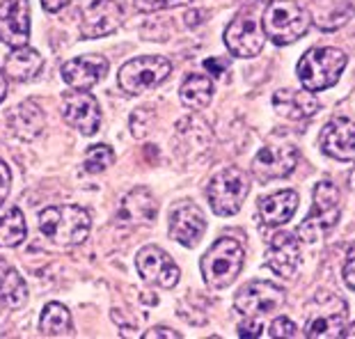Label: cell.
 I'll list each match as a JSON object with an SVG mask.
<instances>
[{
  "label": "cell",
  "mask_w": 355,
  "mask_h": 339,
  "mask_svg": "<svg viewBox=\"0 0 355 339\" xmlns=\"http://www.w3.org/2000/svg\"><path fill=\"white\" fill-rule=\"evenodd\" d=\"M89 229H92L89 214L76 205L49 207L40 214V232L55 245H80L89 236Z\"/></svg>",
  "instance_id": "6da1fadb"
},
{
  "label": "cell",
  "mask_w": 355,
  "mask_h": 339,
  "mask_svg": "<svg viewBox=\"0 0 355 339\" xmlns=\"http://www.w3.org/2000/svg\"><path fill=\"white\" fill-rule=\"evenodd\" d=\"M346 64H349V58H346L344 51L332 46H319V49H309L298 60L296 73L305 89H309V92H321V89L337 85Z\"/></svg>",
  "instance_id": "7a4b0ae2"
},
{
  "label": "cell",
  "mask_w": 355,
  "mask_h": 339,
  "mask_svg": "<svg viewBox=\"0 0 355 339\" xmlns=\"http://www.w3.org/2000/svg\"><path fill=\"white\" fill-rule=\"evenodd\" d=\"M349 305L330 291H319L307 305V321L303 335L307 339H339L346 333Z\"/></svg>",
  "instance_id": "3957f363"
},
{
  "label": "cell",
  "mask_w": 355,
  "mask_h": 339,
  "mask_svg": "<svg viewBox=\"0 0 355 339\" xmlns=\"http://www.w3.org/2000/svg\"><path fill=\"white\" fill-rule=\"evenodd\" d=\"M309 26L312 17L305 7H300L296 0H273L263 12V35L277 46H289L298 42Z\"/></svg>",
  "instance_id": "277c9868"
},
{
  "label": "cell",
  "mask_w": 355,
  "mask_h": 339,
  "mask_svg": "<svg viewBox=\"0 0 355 339\" xmlns=\"http://www.w3.org/2000/svg\"><path fill=\"white\" fill-rule=\"evenodd\" d=\"M245 261V250L236 238H218L200 261L202 277L211 289H225L236 280Z\"/></svg>",
  "instance_id": "5b68a950"
},
{
  "label": "cell",
  "mask_w": 355,
  "mask_h": 339,
  "mask_svg": "<svg viewBox=\"0 0 355 339\" xmlns=\"http://www.w3.org/2000/svg\"><path fill=\"white\" fill-rule=\"evenodd\" d=\"M312 198H314V207L296 229V236L300 241H305V243L321 241L332 227H335L339 216H342V198H339V191L335 184L319 182L314 186Z\"/></svg>",
  "instance_id": "8992f818"
},
{
  "label": "cell",
  "mask_w": 355,
  "mask_h": 339,
  "mask_svg": "<svg viewBox=\"0 0 355 339\" xmlns=\"http://www.w3.org/2000/svg\"><path fill=\"white\" fill-rule=\"evenodd\" d=\"M250 193V179L241 168H225L209 182L207 198L216 216H236Z\"/></svg>",
  "instance_id": "52a82bcc"
},
{
  "label": "cell",
  "mask_w": 355,
  "mask_h": 339,
  "mask_svg": "<svg viewBox=\"0 0 355 339\" xmlns=\"http://www.w3.org/2000/svg\"><path fill=\"white\" fill-rule=\"evenodd\" d=\"M172 73L170 60L161 55H142L133 58L119 69V87L128 94H142L147 89L158 87Z\"/></svg>",
  "instance_id": "ba28073f"
},
{
  "label": "cell",
  "mask_w": 355,
  "mask_h": 339,
  "mask_svg": "<svg viewBox=\"0 0 355 339\" xmlns=\"http://www.w3.org/2000/svg\"><path fill=\"white\" fill-rule=\"evenodd\" d=\"M284 289L268 280H252L234 296V307L243 316H266L284 305Z\"/></svg>",
  "instance_id": "9c48e42d"
},
{
  "label": "cell",
  "mask_w": 355,
  "mask_h": 339,
  "mask_svg": "<svg viewBox=\"0 0 355 339\" xmlns=\"http://www.w3.org/2000/svg\"><path fill=\"white\" fill-rule=\"evenodd\" d=\"M298 163V149L289 142H270L263 145L257 156L252 158V175L257 182L268 184L273 179H284L296 170Z\"/></svg>",
  "instance_id": "30bf717a"
},
{
  "label": "cell",
  "mask_w": 355,
  "mask_h": 339,
  "mask_svg": "<svg viewBox=\"0 0 355 339\" xmlns=\"http://www.w3.org/2000/svg\"><path fill=\"white\" fill-rule=\"evenodd\" d=\"M135 266H138L140 277L147 284H156L161 289H175L179 284L181 270L172 257L158 245H145L135 257Z\"/></svg>",
  "instance_id": "8fae6325"
},
{
  "label": "cell",
  "mask_w": 355,
  "mask_h": 339,
  "mask_svg": "<svg viewBox=\"0 0 355 339\" xmlns=\"http://www.w3.org/2000/svg\"><path fill=\"white\" fill-rule=\"evenodd\" d=\"M263 42H266L263 28L259 26V21L248 17V14H241V17L232 19V24L225 28V44H227L232 55L236 58L248 60L259 55Z\"/></svg>",
  "instance_id": "7c38bea8"
},
{
  "label": "cell",
  "mask_w": 355,
  "mask_h": 339,
  "mask_svg": "<svg viewBox=\"0 0 355 339\" xmlns=\"http://www.w3.org/2000/svg\"><path fill=\"white\" fill-rule=\"evenodd\" d=\"M62 117L67 124L78 129L83 135H94L101 126L99 101H96L87 89H76V92H71V94H64Z\"/></svg>",
  "instance_id": "4fadbf2b"
},
{
  "label": "cell",
  "mask_w": 355,
  "mask_h": 339,
  "mask_svg": "<svg viewBox=\"0 0 355 339\" xmlns=\"http://www.w3.org/2000/svg\"><path fill=\"white\" fill-rule=\"evenodd\" d=\"M124 24V10L117 0H94L83 14L80 35L85 40H96L117 33Z\"/></svg>",
  "instance_id": "5bb4252c"
},
{
  "label": "cell",
  "mask_w": 355,
  "mask_h": 339,
  "mask_svg": "<svg viewBox=\"0 0 355 339\" xmlns=\"http://www.w3.org/2000/svg\"><path fill=\"white\" fill-rule=\"evenodd\" d=\"M207 229V220L198 205L191 200L179 202L170 211V238H175L179 245L195 247Z\"/></svg>",
  "instance_id": "9a60e30c"
},
{
  "label": "cell",
  "mask_w": 355,
  "mask_h": 339,
  "mask_svg": "<svg viewBox=\"0 0 355 339\" xmlns=\"http://www.w3.org/2000/svg\"><path fill=\"white\" fill-rule=\"evenodd\" d=\"M30 37L28 0H3L0 3V40L7 46H26Z\"/></svg>",
  "instance_id": "2e32d148"
},
{
  "label": "cell",
  "mask_w": 355,
  "mask_h": 339,
  "mask_svg": "<svg viewBox=\"0 0 355 339\" xmlns=\"http://www.w3.org/2000/svg\"><path fill=\"white\" fill-rule=\"evenodd\" d=\"M303 254H300V238L289 232H282L270 241L266 250V266L279 277H293L298 273Z\"/></svg>",
  "instance_id": "e0dca14e"
},
{
  "label": "cell",
  "mask_w": 355,
  "mask_h": 339,
  "mask_svg": "<svg viewBox=\"0 0 355 339\" xmlns=\"http://www.w3.org/2000/svg\"><path fill=\"white\" fill-rule=\"evenodd\" d=\"M323 154L335 161H351L355 156V122L349 117H335L321 131Z\"/></svg>",
  "instance_id": "ac0fdd59"
},
{
  "label": "cell",
  "mask_w": 355,
  "mask_h": 339,
  "mask_svg": "<svg viewBox=\"0 0 355 339\" xmlns=\"http://www.w3.org/2000/svg\"><path fill=\"white\" fill-rule=\"evenodd\" d=\"M108 71V60L103 55H80L62 67V78L73 89H92Z\"/></svg>",
  "instance_id": "d6986e66"
},
{
  "label": "cell",
  "mask_w": 355,
  "mask_h": 339,
  "mask_svg": "<svg viewBox=\"0 0 355 339\" xmlns=\"http://www.w3.org/2000/svg\"><path fill=\"white\" fill-rule=\"evenodd\" d=\"M273 108L277 110V115L296 122V119L314 117L321 103L309 89H279L273 96Z\"/></svg>",
  "instance_id": "ffe728a7"
},
{
  "label": "cell",
  "mask_w": 355,
  "mask_h": 339,
  "mask_svg": "<svg viewBox=\"0 0 355 339\" xmlns=\"http://www.w3.org/2000/svg\"><path fill=\"white\" fill-rule=\"evenodd\" d=\"M158 202L147 188H133L119 205V220L126 225H149L156 220Z\"/></svg>",
  "instance_id": "44dd1931"
},
{
  "label": "cell",
  "mask_w": 355,
  "mask_h": 339,
  "mask_svg": "<svg viewBox=\"0 0 355 339\" xmlns=\"http://www.w3.org/2000/svg\"><path fill=\"white\" fill-rule=\"evenodd\" d=\"M298 209V195L293 191H277L273 195L259 200L257 205V216L266 227H279V225L289 223Z\"/></svg>",
  "instance_id": "7402d4cb"
},
{
  "label": "cell",
  "mask_w": 355,
  "mask_h": 339,
  "mask_svg": "<svg viewBox=\"0 0 355 339\" xmlns=\"http://www.w3.org/2000/svg\"><path fill=\"white\" fill-rule=\"evenodd\" d=\"M44 67V58L42 53L37 49H30L28 44L26 46H17L12 49V53L5 60V76L17 80V82H28L40 76Z\"/></svg>",
  "instance_id": "603a6c76"
},
{
  "label": "cell",
  "mask_w": 355,
  "mask_h": 339,
  "mask_svg": "<svg viewBox=\"0 0 355 339\" xmlns=\"http://www.w3.org/2000/svg\"><path fill=\"white\" fill-rule=\"evenodd\" d=\"M28 300V284L24 277L19 275L17 268L10 263L0 261V307H10V310H19Z\"/></svg>",
  "instance_id": "cb8c5ba5"
},
{
  "label": "cell",
  "mask_w": 355,
  "mask_h": 339,
  "mask_svg": "<svg viewBox=\"0 0 355 339\" xmlns=\"http://www.w3.org/2000/svg\"><path fill=\"white\" fill-rule=\"evenodd\" d=\"M181 103L191 110H202L207 108L214 99V80L207 73H188L186 80L181 82L179 89Z\"/></svg>",
  "instance_id": "d4e9b609"
},
{
  "label": "cell",
  "mask_w": 355,
  "mask_h": 339,
  "mask_svg": "<svg viewBox=\"0 0 355 339\" xmlns=\"http://www.w3.org/2000/svg\"><path fill=\"white\" fill-rule=\"evenodd\" d=\"M28 234L26 218L19 207L7 205L0 209V247H17Z\"/></svg>",
  "instance_id": "484cf974"
},
{
  "label": "cell",
  "mask_w": 355,
  "mask_h": 339,
  "mask_svg": "<svg viewBox=\"0 0 355 339\" xmlns=\"http://www.w3.org/2000/svg\"><path fill=\"white\" fill-rule=\"evenodd\" d=\"M12 129L17 135H21L24 140H33L35 135H40L44 129V115L40 110V105H35L33 101L21 103L19 108H14L12 117Z\"/></svg>",
  "instance_id": "4316f807"
},
{
  "label": "cell",
  "mask_w": 355,
  "mask_h": 339,
  "mask_svg": "<svg viewBox=\"0 0 355 339\" xmlns=\"http://www.w3.org/2000/svg\"><path fill=\"white\" fill-rule=\"evenodd\" d=\"M40 330L44 337H64L71 333V314L62 303H49L40 316Z\"/></svg>",
  "instance_id": "83f0119b"
},
{
  "label": "cell",
  "mask_w": 355,
  "mask_h": 339,
  "mask_svg": "<svg viewBox=\"0 0 355 339\" xmlns=\"http://www.w3.org/2000/svg\"><path fill=\"white\" fill-rule=\"evenodd\" d=\"M112 163H115V154H112V149L108 145H103V142H99V145L87 149L85 161H83V168H85V172H89V175H99V172L108 170V165H112Z\"/></svg>",
  "instance_id": "f1b7e54d"
},
{
  "label": "cell",
  "mask_w": 355,
  "mask_h": 339,
  "mask_svg": "<svg viewBox=\"0 0 355 339\" xmlns=\"http://www.w3.org/2000/svg\"><path fill=\"white\" fill-rule=\"evenodd\" d=\"M191 3V0H133L135 10L152 14V12H161V10H172V7H181Z\"/></svg>",
  "instance_id": "f546056e"
},
{
  "label": "cell",
  "mask_w": 355,
  "mask_h": 339,
  "mask_svg": "<svg viewBox=\"0 0 355 339\" xmlns=\"http://www.w3.org/2000/svg\"><path fill=\"white\" fill-rule=\"evenodd\" d=\"M268 335L273 339L275 337L291 339V337H298V328H296V323H293L291 319H286V316H277V319L268 326Z\"/></svg>",
  "instance_id": "4dcf8cb0"
},
{
  "label": "cell",
  "mask_w": 355,
  "mask_h": 339,
  "mask_svg": "<svg viewBox=\"0 0 355 339\" xmlns=\"http://www.w3.org/2000/svg\"><path fill=\"white\" fill-rule=\"evenodd\" d=\"M236 335L243 337V339H257V337H261L263 335L261 321H257V316H248V319L236 328Z\"/></svg>",
  "instance_id": "1f68e13d"
},
{
  "label": "cell",
  "mask_w": 355,
  "mask_h": 339,
  "mask_svg": "<svg viewBox=\"0 0 355 339\" xmlns=\"http://www.w3.org/2000/svg\"><path fill=\"white\" fill-rule=\"evenodd\" d=\"M342 275H344L346 287L355 291V243L349 247V252H346V261H344V270H342Z\"/></svg>",
  "instance_id": "d6a6232c"
},
{
  "label": "cell",
  "mask_w": 355,
  "mask_h": 339,
  "mask_svg": "<svg viewBox=\"0 0 355 339\" xmlns=\"http://www.w3.org/2000/svg\"><path fill=\"white\" fill-rule=\"evenodd\" d=\"M10 186H12V172L7 168V163L0 158V202H5L7 193H10Z\"/></svg>",
  "instance_id": "836d02e7"
},
{
  "label": "cell",
  "mask_w": 355,
  "mask_h": 339,
  "mask_svg": "<svg viewBox=\"0 0 355 339\" xmlns=\"http://www.w3.org/2000/svg\"><path fill=\"white\" fill-rule=\"evenodd\" d=\"M145 339H156V337H168V339H179L181 335L179 333H175L172 328H165V326H156V328H152V330H147L145 335H142Z\"/></svg>",
  "instance_id": "e575fe53"
},
{
  "label": "cell",
  "mask_w": 355,
  "mask_h": 339,
  "mask_svg": "<svg viewBox=\"0 0 355 339\" xmlns=\"http://www.w3.org/2000/svg\"><path fill=\"white\" fill-rule=\"evenodd\" d=\"M204 69L209 73H214V76H220V73L227 69V62H225V60H218V58H209L207 62H204Z\"/></svg>",
  "instance_id": "d590c367"
},
{
  "label": "cell",
  "mask_w": 355,
  "mask_h": 339,
  "mask_svg": "<svg viewBox=\"0 0 355 339\" xmlns=\"http://www.w3.org/2000/svg\"><path fill=\"white\" fill-rule=\"evenodd\" d=\"M71 0H42V5H44V10L51 12V14H55L60 10H64L67 5H69Z\"/></svg>",
  "instance_id": "8d00e7d4"
},
{
  "label": "cell",
  "mask_w": 355,
  "mask_h": 339,
  "mask_svg": "<svg viewBox=\"0 0 355 339\" xmlns=\"http://www.w3.org/2000/svg\"><path fill=\"white\" fill-rule=\"evenodd\" d=\"M273 0H239V5H243V7H263V5H270Z\"/></svg>",
  "instance_id": "74e56055"
},
{
  "label": "cell",
  "mask_w": 355,
  "mask_h": 339,
  "mask_svg": "<svg viewBox=\"0 0 355 339\" xmlns=\"http://www.w3.org/2000/svg\"><path fill=\"white\" fill-rule=\"evenodd\" d=\"M5 94H7V76H5V71H0V103H3Z\"/></svg>",
  "instance_id": "f35d334b"
},
{
  "label": "cell",
  "mask_w": 355,
  "mask_h": 339,
  "mask_svg": "<svg viewBox=\"0 0 355 339\" xmlns=\"http://www.w3.org/2000/svg\"><path fill=\"white\" fill-rule=\"evenodd\" d=\"M344 337L355 339V323H351V326H346V333H344Z\"/></svg>",
  "instance_id": "ab89813d"
},
{
  "label": "cell",
  "mask_w": 355,
  "mask_h": 339,
  "mask_svg": "<svg viewBox=\"0 0 355 339\" xmlns=\"http://www.w3.org/2000/svg\"><path fill=\"white\" fill-rule=\"evenodd\" d=\"M349 179H351V186L355 188V165H353V170H351V175H349Z\"/></svg>",
  "instance_id": "60d3db41"
}]
</instances>
